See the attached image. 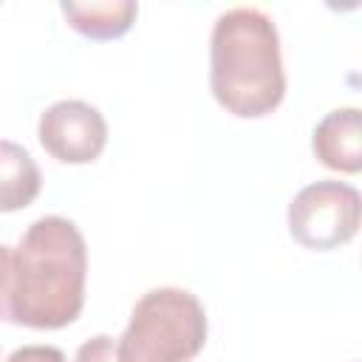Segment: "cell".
<instances>
[{"mask_svg":"<svg viewBox=\"0 0 362 362\" xmlns=\"http://www.w3.org/2000/svg\"><path fill=\"white\" fill-rule=\"evenodd\" d=\"M209 88L238 119L269 116L286 96V71L274 20L257 6L223 11L209 37Z\"/></svg>","mask_w":362,"mask_h":362,"instance_id":"2","label":"cell"},{"mask_svg":"<svg viewBox=\"0 0 362 362\" xmlns=\"http://www.w3.org/2000/svg\"><path fill=\"white\" fill-rule=\"evenodd\" d=\"M42 187V175L31 153L8 139H0V212L25 209Z\"/></svg>","mask_w":362,"mask_h":362,"instance_id":"7","label":"cell"},{"mask_svg":"<svg viewBox=\"0 0 362 362\" xmlns=\"http://www.w3.org/2000/svg\"><path fill=\"white\" fill-rule=\"evenodd\" d=\"M6 362H65V354L54 345H23L11 351Z\"/></svg>","mask_w":362,"mask_h":362,"instance_id":"11","label":"cell"},{"mask_svg":"<svg viewBox=\"0 0 362 362\" xmlns=\"http://www.w3.org/2000/svg\"><path fill=\"white\" fill-rule=\"evenodd\" d=\"M204 303L175 286L150 288L130 311V322L116 342L119 362H189L206 342Z\"/></svg>","mask_w":362,"mask_h":362,"instance_id":"3","label":"cell"},{"mask_svg":"<svg viewBox=\"0 0 362 362\" xmlns=\"http://www.w3.org/2000/svg\"><path fill=\"white\" fill-rule=\"evenodd\" d=\"M74 362H119L113 337H107V334H96V337L85 339V342L76 348Z\"/></svg>","mask_w":362,"mask_h":362,"instance_id":"9","label":"cell"},{"mask_svg":"<svg viewBox=\"0 0 362 362\" xmlns=\"http://www.w3.org/2000/svg\"><path fill=\"white\" fill-rule=\"evenodd\" d=\"M291 238L314 252L345 246L362 221V195L356 187L334 178L303 187L288 204Z\"/></svg>","mask_w":362,"mask_h":362,"instance_id":"4","label":"cell"},{"mask_svg":"<svg viewBox=\"0 0 362 362\" xmlns=\"http://www.w3.org/2000/svg\"><path fill=\"white\" fill-rule=\"evenodd\" d=\"M311 150L320 164L337 173H359L362 170V130L356 107H337L325 113L314 133Z\"/></svg>","mask_w":362,"mask_h":362,"instance_id":"6","label":"cell"},{"mask_svg":"<svg viewBox=\"0 0 362 362\" xmlns=\"http://www.w3.org/2000/svg\"><path fill=\"white\" fill-rule=\"evenodd\" d=\"M68 25L90 40H116L130 31L139 3L133 0H102V3H59Z\"/></svg>","mask_w":362,"mask_h":362,"instance_id":"8","label":"cell"},{"mask_svg":"<svg viewBox=\"0 0 362 362\" xmlns=\"http://www.w3.org/2000/svg\"><path fill=\"white\" fill-rule=\"evenodd\" d=\"M88 246L79 226L62 215L28 223L11 255V322L57 331L85 305Z\"/></svg>","mask_w":362,"mask_h":362,"instance_id":"1","label":"cell"},{"mask_svg":"<svg viewBox=\"0 0 362 362\" xmlns=\"http://www.w3.org/2000/svg\"><path fill=\"white\" fill-rule=\"evenodd\" d=\"M11 255L14 249L0 243V320L11 322Z\"/></svg>","mask_w":362,"mask_h":362,"instance_id":"10","label":"cell"},{"mask_svg":"<svg viewBox=\"0 0 362 362\" xmlns=\"http://www.w3.org/2000/svg\"><path fill=\"white\" fill-rule=\"evenodd\" d=\"M37 136L51 158L62 164H90L107 144V122L90 102L59 99L40 113Z\"/></svg>","mask_w":362,"mask_h":362,"instance_id":"5","label":"cell"}]
</instances>
